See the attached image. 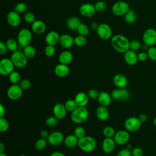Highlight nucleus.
I'll return each instance as SVG.
<instances>
[{
  "mask_svg": "<svg viewBox=\"0 0 156 156\" xmlns=\"http://www.w3.org/2000/svg\"><path fill=\"white\" fill-rule=\"evenodd\" d=\"M74 135L78 138L80 139L86 136V131L82 126H77L74 130Z\"/></svg>",
  "mask_w": 156,
  "mask_h": 156,
  "instance_id": "nucleus-41",
  "label": "nucleus"
},
{
  "mask_svg": "<svg viewBox=\"0 0 156 156\" xmlns=\"http://www.w3.org/2000/svg\"><path fill=\"white\" fill-rule=\"evenodd\" d=\"M65 106L67 110V111L72 112H73L74 110H76L77 107L78 105L77 104V103L76 102L74 99H68L67 100L65 103Z\"/></svg>",
  "mask_w": 156,
  "mask_h": 156,
  "instance_id": "nucleus-37",
  "label": "nucleus"
},
{
  "mask_svg": "<svg viewBox=\"0 0 156 156\" xmlns=\"http://www.w3.org/2000/svg\"><path fill=\"white\" fill-rule=\"evenodd\" d=\"M87 94H88L89 98L94 99L98 98V97L99 94V92L95 88H91L88 90Z\"/></svg>",
  "mask_w": 156,
  "mask_h": 156,
  "instance_id": "nucleus-50",
  "label": "nucleus"
},
{
  "mask_svg": "<svg viewBox=\"0 0 156 156\" xmlns=\"http://www.w3.org/2000/svg\"><path fill=\"white\" fill-rule=\"evenodd\" d=\"M19 156H26V155H25L24 154H21V155H20Z\"/></svg>",
  "mask_w": 156,
  "mask_h": 156,
  "instance_id": "nucleus-64",
  "label": "nucleus"
},
{
  "mask_svg": "<svg viewBox=\"0 0 156 156\" xmlns=\"http://www.w3.org/2000/svg\"><path fill=\"white\" fill-rule=\"evenodd\" d=\"M126 148H127V149H130V150H131V149H132V145H131V144H127V147H126Z\"/></svg>",
  "mask_w": 156,
  "mask_h": 156,
  "instance_id": "nucleus-61",
  "label": "nucleus"
},
{
  "mask_svg": "<svg viewBox=\"0 0 156 156\" xmlns=\"http://www.w3.org/2000/svg\"><path fill=\"white\" fill-rule=\"evenodd\" d=\"M7 21L10 26L13 27H18L21 22V16L20 14L15 10L10 11L7 15Z\"/></svg>",
  "mask_w": 156,
  "mask_h": 156,
  "instance_id": "nucleus-16",
  "label": "nucleus"
},
{
  "mask_svg": "<svg viewBox=\"0 0 156 156\" xmlns=\"http://www.w3.org/2000/svg\"><path fill=\"white\" fill-rule=\"evenodd\" d=\"M111 96L114 100H128L130 96L129 91L124 88H116L111 93Z\"/></svg>",
  "mask_w": 156,
  "mask_h": 156,
  "instance_id": "nucleus-14",
  "label": "nucleus"
},
{
  "mask_svg": "<svg viewBox=\"0 0 156 156\" xmlns=\"http://www.w3.org/2000/svg\"><path fill=\"white\" fill-rule=\"evenodd\" d=\"M129 3L123 1H119L113 4L112 7V12L115 16H124L126 13L130 10Z\"/></svg>",
  "mask_w": 156,
  "mask_h": 156,
  "instance_id": "nucleus-5",
  "label": "nucleus"
},
{
  "mask_svg": "<svg viewBox=\"0 0 156 156\" xmlns=\"http://www.w3.org/2000/svg\"><path fill=\"white\" fill-rule=\"evenodd\" d=\"M19 85L23 89V91L27 90L31 87V82L29 79H24L21 80V81L19 83Z\"/></svg>",
  "mask_w": 156,
  "mask_h": 156,
  "instance_id": "nucleus-49",
  "label": "nucleus"
},
{
  "mask_svg": "<svg viewBox=\"0 0 156 156\" xmlns=\"http://www.w3.org/2000/svg\"><path fill=\"white\" fill-rule=\"evenodd\" d=\"M15 67L10 58H4L0 61V74L2 76H9L14 71Z\"/></svg>",
  "mask_w": 156,
  "mask_h": 156,
  "instance_id": "nucleus-10",
  "label": "nucleus"
},
{
  "mask_svg": "<svg viewBox=\"0 0 156 156\" xmlns=\"http://www.w3.org/2000/svg\"><path fill=\"white\" fill-rule=\"evenodd\" d=\"M48 143V142L47 139L41 137L36 141L35 143V147L37 150L42 151L46 147Z\"/></svg>",
  "mask_w": 156,
  "mask_h": 156,
  "instance_id": "nucleus-35",
  "label": "nucleus"
},
{
  "mask_svg": "<svg viewBox=\"0 0 156 156\" xmlns=\"http://www.w3.org/2000/svg\"><path fill=\"white\" fill-rule=\"evenodd\" d=\"M131 151L132 156H143V149L139 147H135L132 148Z\"/></svg>",
  "mask_w": 156,
  "mask_h": 156,
  "instance_id": "nucleus-51",
  "label": "nucleus"
},
{
  "mask_svg": "<svg viewBox=\"0 0 156 156\" xmlns=\"http://www.w3.org/2000/svg\"><path fill=\"white\" fill-rule=\"evenodd\" d=\"M89 113L86 107H78L71 112V120L75 124H81L88 119Z\"/></svg>",
  "mask_w": 156,
  "mask_h": 156,
  "instance_id": "nucleus-2",
  "label": "nucleus"
},
{
  "mask_svg": "<svg viewBox=\"0 0 156 156\" xmlns=\"http://www.w3.org/2000/svg\"><path fill=\"white\" fill-rule=\"evenodd\" d=\"M142 39L144 43L148 46H154L156 44V30L154 28L146 29L143 34Z\"/></svg>",
  "mask_w": 156,
  "mask_h": 156,
  "instance_id": "nucleus-9",
  "label": "nucleus"
},
{
  "mask_svg": "<svg viewBox=\"0 0 156 156\" xmlns=\"http://www.w3.org/2000/svg\"><path fill=\"white\" fill-rule=\"evenodd\" d=\"M96 115L100 121H106L109 117V112L107 107L99 105L96 110Z\"/></svg>",
  "mask_w": 156,
  "mask_h": 156,
  "instance_id": "nucleus-28",
  "label": "nucleus"
},
{
  "mask_svg": "<svg viewBox=\"0 0 156 156\" xmlns=\"http://www.w3.org/2000/svg\"><path fill=\"white\" fill-rule=\"evenodd\" d=\"M81 24L80 19L77 16H71L66 21L67 27L73 31L77 30L78 27Z\"/></svg>",
  "mask_w": 156,
  "mask_h": 156,
  "instance_id": "nucleus-29",
  "label": "nucleus"
},
{
  "mask_svg": "<svg viewBox=\"0 0 156 156\" xmlns=\"http://www.w3.org/2000/svg\"><path fill=\"white\" fill-rule=\"evenodd\" d=\"M9 79L12 84H18L21 81V76L18 72L13 71L9 75Z\"/></svg>",
  "mask_w": 156,
  "mask_h": 156,
  "instance_id": "nucleus-34",
  "label": "nucleus"
},
{
  "mask_svg": "<svg viewBox=\"0 0 156 156\" xmlns=\"http://www.w3.org/2000/svg\"><path fill=\"white\" fill-rule=\"evenodd\" d=\"M5 44L7 46L8 51H10L12 52L17 51L19 45L17 40H15L14 38H9L6 41Z\"/></svg>",
  "mask_w": 156,
  "mask_h": 156,
  "instance_id": "nucleus-33",
  "label": "nucleus"
},
{
  "mask_svg": "<svg viewBox=\"0 0 156 156\" xmlns=\"http://www.w3.org/2000/svg\"><path fill=\"white\" fill-rule=\"evenodd\" d=\"M58 43L63 48H70L73 46V44H74V38L66 34L61 35Z\"/></svg>",
  "mask_w": 156,
  "mask_h": 156,
  "instance_id": "nucleus-20",
  "label": "nucleus"
},
{
  "mask_svg": "<svg viewBox=\"0 0 156 156\" xmlns=\"http://www.w3.org/2000/svg\"><path fill=\"white\" fill-rule=\"evenodd\" d=\"M10 59L15 66L17 68H24L27 64L28 58L25 56L23 51H16L13 52L11 55Z\"/></svg>",
  "mask_w": 156,
  "mask_h": 156,
  "instance_id": "nucleus-6",
  "label": "nucleus"
},
{
  "mask_svg": "<svg viewBox=\"0 0 156 156\" xmlns=\"http://www.w3.org/2000/svg\"><path fill=\"white\" fill-rule=\"evenodd\" d=\"M74 44L78 47H82L84 46L87 42V40L86 37L78 35L75 38H74Z\"/></svg>",
  "mask_w": 156,
  "mask_h": 156,
  "instance_id": "nucleus-36",
  "label": "nucleus"
},
{
  "mask_svg": "<svg viewBox=\"0 0 156 156\" xmlns=\"http://www.w3.org/2000/svg\"><path fill=\"white\" fill-rule=\"evenodd\" d=\"M60 37V35L57 32L51 30L46 34L45 37V41L47 44L55 46L58 43Z\"/></svg>",
  "mask_w": 156,
  "mask_h": 156,
  "instance_id": "nucleus-22",
  "label": "nucleus"
},
{
  "mask_svg": "<svg viewBox=\"0 0 156 156\" xmlns=\"http://www.w3.org/2000/svg\"><path fill=\"white\" fill-rule=\"evenodd\" d=\"M99 24H98L97 22L93 21V22H91L90 23V27H91V29L96 30L98 27V26H99Z\"/></svg>",
  "mask_w": 156,
  "mask_h": 156,
  "instance_id": "nucleus-58",
  "label": "nucleus"
},
{
  "mask_svg": "<svg viewBox=\"0 0 156 156\" xmlns=\"http://www.w3.org/2000/svg\"><path fill=\"white\" fill-rule=\"evenodd\" d=\"M113 139L115 140L116 144L119 146L124 145L129 141L130 139V134L126 130H119L115 133Z\"/></svg>",
  "mask_w": 156,
  "mask_h": 156,
  "instance_id": "nucleus-13",
  "label": "nucleus"
},
{
  "mask_svg": "<svg viewBox=\"0 0 156 156\" xmlns=\"http://www.w3.org/2000/svg\"><path fill=\"white\" fill-rule=\"evenodd\" d=\"M0 156H8V155L4 152H2V153H0Z\"/></svg>",
  "mask_w": 156,
  "mask_h": 156,
  "instance_id": "nucleus-63",
  "label": "nucleus"
},
{
  "mask_svg": "<svg viewBox=\"0 0 156 156\" xmlns=\"http://www.w3.org/2000/svg\"><path fill=\"white\" fill-rule=\"evenodd\" d=\"M96 32L98 37L103 40H107L112 37V29L107 23L99 24Z\"/></svg>",
  "mask_w": 156,
  "mask_h": 156,
  "instance_id": "nucleus-8",
  "label": "nucleus"
},
{
  "mask_svg": "<svg viewBox=\"0 0 156 156\" xmlns=\"http://www.w3.org/2000/svg\"><path fill=\"white\" fill-rule=\"evenodd\" d=\"M32 38L31 31L27 28L21 29L17 35V41L23 48L29 45Z\"/></svg>",
  "mask_w": 156,
  "mask_h": 156,
  "instance_id": "nucleus-4",
  "label": "nucleus"
},
{
  "mask_svg": "<svg viewBox=\"0 0 156 156\" xmlns=\"http://www.w3.org/2000/svg\"><path fill=\"white\" fill-rule=\"evenodd\" d=\"M97 99L100 105L107 107L111 104L112 98L111 94L108 93L106 91H101L99 92V94Z\"/></svg>",
  "mask_w": 156,
  "mask_h": 156,
  "instance_id": "nucleus-25",
  "label": "nucleus"
},
{
  "mask_svg": "<svg viewBox=\"0 0 156 156\" xmlns=\"http://www.w3.org/2000/svg\"><path fill=\"white\" fill-rule=\"evenodd\" d=\"M5 113V107L3 106L2 104H0V118H2L4 116Z\"/></svg>",
  "mask_w": 156,
  "mask_h": 156,
  "instance_id": "nucleus-57",
  "label": "nucleus"
},
{
  "mask_svg": "<svg viewBox=\"0 0 156 156\" xmlns=\"http://www.w3.org/2000/svg\"><path fill=\"white\" fill-rule=\"evenodd\" d=\"M52 112L54 116H55L58 120H60L65 118L67 113V110L65 105H63V104L57 103L53 107Z\"/></svg>",
  "mask_w": 156,
  "mask_h": 156,
  "instance_id": "nucleus-17",
  "label": "nucleus"
},
{
  "mask_svg": "<svg viewBox=\"0 0 156 156\" xmlns=\"http://www.w3.org/2000/svg\"><path fill=\"white\" fill-rule=\"evenodd\" d=\"M8 51L7 46L5 43L3 41H0V54L4 55Z\"/></svg>",
  "mask_w": 156,
  "mask_h": 156,
  "instance_id": "nucleus-54",
  "label": "nucleus"
},
{
  "mask_svg": "<svg viewBox=\"0 0 156 156\" xmlns=\"http://www.w3.org/2000/svg\"><path fill=\"white\" fill-rule=\"evenodd\" d=\"M116 156H132V151L127 148L123 149L118 152Z\"/></svg>",
  "mask_w": 156,
  "mask_h": 156,
  "instance_id": "nucleus-52",
  "label": "nucleus"
},
{
  "mask_svg": "<svg viewBox=\"0 0 156 156\" xmlns=\"http://www.w3.org/2000/svg\"><path fill=\"white\" fill-rule=\"evenodd\" d=\"M116 145V143L113 138H105L102 143V148L104 152L110 154L115 150Z\"/></svg>",
  "mask_w": 156,
  "mask_h": 156,
  "instance_id": "nucleus-18",
  "label": "nucleus"
},
{
  "mask_svg": "<svg viewBox=\"0 0 156 156\" xmlns=\"http://www.w3.org/2000/svg\"><path fill=\"white\" fill-rule=\"evenodd\" d=\"M77 32L79 34V35L86 37L88 35L90 29L87 24L81 23V24L79 25L77 29Z\"/></svg>",
  "mask_w": 156,
  "mask_h": 156,
  "instance_id": "nucleus-38",
  "label": "nucleus"
},
{
  "mask_svg": "<svg viewBox=\"0 0 156 156\" xmlns=\"http://www.w3.org/2000/svg\"><path fill=\"white\" fill-rule=\"evenodd\" d=\"M55 74L58 77H65L69 73V68L68 65L62 63L57 64L54 69Z\"/></svg>",
  "mask_w": 156,
  "mask_h": 156,
  "instance_id": "nucleus-21",
  "label": "nucleus"
},
{
  "mask_svg": "<svg viewBox=\"0 0 156 156\" xmlns=\"http://www.w3.org/2000/svg\"><path fill=\"white\" fill-rule=\"evenodd\" d=\"M58 61L60 63L69 65L73 59V54L69 51H63L58 55Z\"/></svg>",
  "mask_w": 156,
  "mask_h": 156,
  "instance_id": "nucleus-27",
  "label": "nucleus"
},
{
  "mask_svg": "<svg viewBox=\"0 0 156 156\" xmlns=\"http://www.w3.org/2000/svg\"><path fill=\"white\" fill-rule=\"evenodd\" d=\"M153 124H154V125L155 126V127H156V116L154 118V119H153Z\"/></svg>",
  "mask_w": 156,
  "mask_h": 156,
  "instance_id": "nucleus-62",
  "label": "nucleus"
},
{
  "mask_svg": "<svg viewBox=\"0 0 156 156\" xmlns=\"http://www.w3.org/2000/svg\"><path fill=\"white\" fill-rule=\"evenodd\" d=\"M142 122L138 117L130 116L124 121V127L128 132H134L140 129Z\"/></svg>",
  "mask_w": 156,
  "mask_h": 156,
  "instance_id": "nucleus-7",
  "label": "nucleus"
},
{
  "mask_svg": "<svg viewBox=\"0 0 156 156\" xmlns=\"http://www.w3.org/2000/svg\"><path fill=\"white\" fill-rule=\"evenodd\" d=\"M23 52L28 59L34 58L36 55V50L35 48L30 44L23 48Z\"/></svg>",
  "mask_w": 156,
  "mask_h": 156,
  "instance_id": "nucleus-31",
  "label": "nucleus"
},
{
  "mask_svg": "<svg viewBox=\"0 0 156 156\" xmlns=\"http://www.w3.org/2000/svg\"><path fill=\"white\" fill-rule=\"evenodd\" d=\"M58 119L54 116H49L46 119V125L49 127H55L58 124Z\"/></svg>",
  "mask_w": 156,
  "mask_h": 156,
  "instance_id": "nucleus-43",
  "label": "nucleus"
},
{
  "mask_svg": "<svg viewBox=\"0 0 156 156\" xmlns=\"http://www.w3.org/2000/svg\"><path fill=\"white\" fill-rule=\"evenodd\" d=\"M9 128V121L4 117L0 118V131L1 132H5L8 130Z\"/></svg>",
  "mask_w": 156,
  "mask_h": 156,
  "instance_id": "nucleus-44",
  "label": "nucleus"
},
{
  "mask_svg": "<svg viewBox=\"0 0 156 156\" xmlns=\"http://www.w3.org/2000/svg\"><path fill=\"white\" fill-rule=\"evenodd\" d=\"M44 54L47 57H52L55 53V48L54 46L47 44V46L44 48Z\"/></svg>",
  "mask_w": 156,
  "mask_h": 156,
  "instance_id": "nucleus-45",
  "label": "nucleus"
},
{
  "mask_svg": "<svg viewBox=\"0 0 156 156\" xmlns=\"http://www.w3.org/2000/svg\"><path fill=\"white\" fill-rule=\"evenodd\" d=\"M94 7L96 11L102 12L107 9V4L103 1H99L94 4Z\"/></svg>",
  "mask_w": 156,
  "mask_h": 156,
  "instance_id": "nucleus-48",
  "label": "nucleus"
},
{
  "mask_svg": "<svg viewBox=\"0 0 156 156\" xmlns=\"http://www.w3.org/2000/svg\"><path fill=\"white\" fill-rule=\"evenodd\" d=\"M136 20V13L132 9H130L124 15V20L128 24L134 23Z\"/></svg>",
  "mask_w": 156,
  "mask_h": 156,
  "instance_id": "nucleus-32",
  "label": "nucleus"
},
{
  "mask_svg": "<svg viewBox=\"0 0 156 156\" xmlns=\"http://www.w3.org/2000/svg\"><path fill=\"white\" fill-rule=\"evenodd\" d=\"M138 118H139L140 121L142 123L146 122V120H147V116H146V115H145L144 113H141V114H140V115L138 116Z\"/></svg>",
  "mask_w": 156,
  "mask_h": 156,
  "instance_id": "nucleus-56",
  "label": "nucleus"
},
{
  "mask_svg": "<svg viewBox=\"0 0 156 156\" xmlns=\"http://www.w3.org/2000/svg\"><path fill=\"white\" fill-rule=\"evenodd\" d=\"M148 58L152 61H156V47L154 46H149L147 49Z\"/></svg>",
  "mask_w": 156,
  "mask_h": 156,
  "instance_id": "nucleus-42",
  "label": "nucleus"
},
{
  "mask_svg": "<svg viewBox=\"0 0 156 156\" xmlns=\"http://www.w3.org/2000/svg\"><path fill=\"white\" fill-rule=\"evenodd\" d=\"M77 146L81 151L85 152H90L96 148V142L95 139L92 136H85L79 139Z\"/></svg>",
  "mask_w": 156,
  "mask_h": 156,
  "instance_id": "nucleus-3",
  "label": "nucleus"
},
{
  "mask_svg": "<svg viewBox=\"0 0 156 156\" xmlns=\"http://www.w3.org/2000/svg\"><path fill=\"white\" fill-rule=\"evenodd\" d=\"M46 29V24L44 21L40 20H35L32 24H31V29L35 34H43Z\"/></svg>",
  "mask_w": 156,
  "mask_h": 156,
  "instance_id": "nucleus-23",
  "label": "nucleus"
},
{
  "mask_svg": "<svg viewBox=\"0 0 156 156\" xmlns=\"http://www.w3.org/2000/svg\"><path fill=\"white\" fill-rule=\"evenodd\" d=\"M23 93V90L19 84H12L7 90V96L10 99L15 101L21 98Z\"/></svg>",
  "mask_w": 156,
  "mask_h": 156,
  "instance_id": "nucleus-11",
  "label": "nucleus"
},
{
  "mask_svg": "<svg viewBox=\"0 0 156 156\" xmlns=\"http://www.w3.org/2000/svg\"><path fill=\"white\" fill-rule=\"evenodd\" d=\"M96 12L94 5L90 3L83 4L79 7V13L84 17H91L95 14Z\"/></svg>",
  "mask_w": 156,
  "mask_h": 156,
  "instance_id": "nucleus-15",
  "label": "nucleus"
},
{
  "mask_svg": "<svg viewBox=\"0 0 156 156\" xmlns=\"http://www.w3.org/2000/svg\"><path fill=\"white\" fill-rule=\"evenodd\" d=\"M64 135L60 131H54L49 133L47 138L48 143L52 146H57L64 141Z\"/></svg>",
  "mask_w": 156,
  "mask_h": 156,
  "instance_id": "nucleus-12",
  "label": "nucleus"
},
{
  "mask_svg": "<svg viewBox=\"0 0 156 156\" xmlns=\"http://www.w3.org/2000/svg\"><path fill=\"white\" fill-rule=\"evenodd\" d=\"M102 133L105 138H113L116 132L112 126H108L104 128Z\"/></svg>",
  "mask_w": 156,
  "mask_h": 156,
  "instance_id": "nucleus-39",
  "label": "nucleus"
},
{
  "mask_svg": "<svg viewBox=\"0 0 156 156\" xmlns=\"http://www.w3.org/2000/svg\"><path fill=\"white\" fill-rule=\"evenodd\" d=\"M27 10V5L24 2H18L15 5L14 7V10L17 13H18L19 14L26 13Z\"/></svg>",
  "mask_w": 156,
  "mask_h": 156,
  "instance_id": "nucleus-40",
  "label": "nucleus"
},
{
  "mask_svg": "<svg viewBox=\"0 0 156 156\" xmlns=\"http://www.w3.org/2000/svg\"><path fill=\"white\" fill-rule=\"evenodd\" d=\"M79 139L74 135L70 134L67 135L64 139L65 145L69 148H73L78 144Z\"/></svg>",
  "mask_w": 156,
  "mask_h": 156,
  "instance_id": "nucleus-30",
  "label": "nucleus"
},
{
  "mask_svg": "<svg viewBox=\"0 0 156 156\" xmlns=\"http://www.w3.org/2000/svg\"><path fill=\"white\" fill-rule=\"evenodd\" d=\"M74 99L78 107H86L89 102V97L88 94L84 92H79L77 93Z\"/></svg>",
  "mask_w": 156,
  "mask_h": 156,
  "instance_id": "nucleus-26",
  "label": "nucleus"
},
{
  "mask_svg": "<svg viewBox=\"0 0 156 156\" xmlns=\"http://www.w3.org/2000/svg\"><path fill=\"white\" fill-rule=\"evenodd\" d=\"M110 43L112 48L119 53L124 54L130 49L129 40L121 34L113 35L110 39Z\"/></svg>",
  "mask_w": 156,
  "mask_h": 156,
  "instance_id": "nucleus-1",
  "label": "nucleus"
},
{
  "mask_svg": "<svg viewBox=\"0 0 156 156\" xmlns=\"http://www.w3.org/2000/svg\"><path fill=\"white\" fill-rule=\"evenodd\" d=\"M115 85L119 88H124L128 83V80L126 76L122 74H116L113 79Z\"/></svg>",
  "mask_w": 156,
  "mask_h": 156,
  "instance_id": "nucleus-24",
  "label": "nucleus"
},
{
  "mask_svg": "<svg viewBox=\"0 0 156 156\" xmlns=\"http://www.w3.org/2000/svg\"><path fill=\"white\" fill-rule=\"evenodd\" d=\"M24 20L27 23L32 24L35 21V17L32 12H27L24 13Z\"/></svg>",
  "mask_w": 156,
  "mask_h": 156,
  "instance_id": "nucleus-46",
  "label": "nucleus"
},
{
  "mask_svg": "<svg viewBox=\"0 0 156 156\" xmlns=\"http://www.w3.org/2000/svg\"><path fill=\"white\" fill-rule=\"evenodd\" d=\"M124 59L127 65L130 66L135 65L138 60V54H136L135 51L129 49L124 54Z\"/></svg>",
  "mask_w": 156,
  "mask_h": 156,
  "instance_id": "nucleus-19",
  "label": "nucleus"
},
{
  "mask_svg": "<svg viewBox=\"0 0 156 156\" xmlns=\"http://www.w3.org/2000/svg\"><path fill=\"white\" fill-rule=\"evenodd\" d=\"M5 149V146L4 145V144L2 142L0 143V153H2L4 152Z\"/></svg>",
  "mask_w": 156,
  "mask_h": 156,
  "instance_id": "nucleus-60",
  "label": "nucleus"
},
{
  "mask_svg": "<svg viewBox=\"0 0 156 156\" xmlns=\"http://www.w3.org/2000/svg\"><path fill=\"white\" fill-rule=\"evenodd\" d=\"M50 156H66V155L63 152H61L59 151H55L51 153Z\"/></svg>",
  "mask_w": 156,
  "mask_h": 156,
  "instance_id": "nucleus-59",
  "label": "nucleus"
},
{
  "mask_svg": "<svg viewBox=\"0 0 156 156\" xmlns=\"http://www.w3.org/2000/svg\"><path fill=\"white\" fill-rule=\"evenodd\" d=\"M49 135V133L48 132V131L46 130H42L41 132H40V136L41 138H46L47 139L48 138Z\"/></svg>",
  "mask_w": 156,
  "mask_h": 156,
  "instance_id": "nucleus-55",
  "label": "nucleus"
},
{
  "mask_svg": "<svg viewBox=\"0 0 156 156\" xmlns=\"http://www.w3.org/2000/svg\"><path fill=\"white\" fill-rule=\"evenodd\" d=\"M148 58V55L147 52H140L138 54V59L139 61L144 62L146 61Z\"/></svg>",
  "mask_w": 156,
  "mask_h": 156,
  "instance_id": "nucleus-53",
  "label": "nucleus"
},
{
  "mask_svg": "<svg viewBox=\"0 0 156 156\" xmlns=\"http://www.w3.org/2000/svg\"><path fill=\"white\" fill-rule=\"evenodd\" d=\"M141 42L137 40H133L130 41V49L137 51L141 48Z\"/></svg>",
  "mask_w": 156,
  "mask_h": 156,
  "instance_id": "nucleus-47",
  "label": "nucleus"
}]
</instances>
